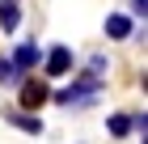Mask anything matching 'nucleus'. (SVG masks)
Instances as JSON below:
<instances>
[{"instance_id":"nucleus-2","label":"nucleus","mask_w":148,"mask_h":144,"mask_svg":"<svg viewBox=\"0 0 148 144\" xmlns=\"http://www.w3.org/2000/svg\"><path fill=\"white\" fill-rule=\"evenodd\" d=\"M72 68V51L68 47H51V55H47V76H68Z\"/></svg>"},{"instance_id":"nucleus-6","label":"nucleus","mask_w":148,"mask_h":144,"mask_svg":"<svg viewBox=\"0 0 148 144\" xmlns=\"http://www.w3.org/2000/svg\"><path fill=\"white\" fill-rule=\"evenodd\" d=\"M106 34H110V38H127V34H131V17L110 13V17H106Z\"/></svg>"},{"instance_id":"nucleus-5","label":"nucleus","mask_w":148,"mask_h":144,"mask_svg":"<svg viewBox=\"0 0 148 144\" xmlns=\"http://www.w3.org/2000/svg\"><path fill=\"white\" fill-rule=\"evenodd\" d=\"M17 21H21L17 4H13V0H0V30H4V34H13V30H17Z\"/></svg>"},{"instance_id":"nucleus-4","label":"nucleus","mask_w":148,"mask_h":144,"mask_svg":"<svg viewBox=\"0 0 148 144\" xmlns=\"http://www.w3.org/2000/svg\"><path fill=\"white\" fill-rule=\"evenodd\" d=\"M13 64H17V72H30V68L38 64V47H34V43L17 47V51H13Z\"/></svg>"},{"instance_id":"nucleus-7","label":"nucleus","mask_w":148,"mask_h":144,"mask_svg":"<svg viewBox=\"0 0 148 144\" xmlns=\"http://www.w3.org/2000/svg\"><path fill=\"white\" fill-rule=\"evenodd\" d=\"M9 123H17V127L30 132V136H42V119H38V114H9Z\"/></svg>"},{"instance_id":"nucleus-3","label":"nucleus","mask_w":148,"mask_h":144,"mask_svg":"<svg viewBox=\"0 0 148 144\" xmlns=\"http://www.w3.org/2000/svg\"><path fill=\"white\" fill-rule=\"evenodd\" d=\"M42 102H47V85H42V81H25V85H21V106L38 110Z\"/></svg>"},{"instance_id":"nucleus-8","label":"nucleus","mask_w":148,"mask_h":144,"mask_svg":"<svg viewBox=\"0 0 148 144\" xmlns=\"http://www.w3.org/2000/svg\"><path fill=\"white\" fill-rule=\"evenodd\" d=\"M17 81V64L13 59H0V85H13Z\"/></svg>"},{"instance_id":"nucleus-9","label":"nucleus","mask_w":148,"mask_h":144,"mask_svg":"<svg viewBox=\"0 0 148 144\" xmlns=\"http://www.w3.org/2000/svg\"><path fill=\"white\" fill-rule=\"evenodd\" d=\"M110 132L114 136H127V132H131V119H127V114H114V119H110Z\"/></svg>"},{"instance_id":"nucleus-10","label":"nucleus","mask_w":148,"mask_h":144,"mask_svg":"<svg viewBox=\"0 0 148 144\" xmlns=\"http://www.w3.org/2000/svg\"><path fill=\"white\" fill-rule=\"evenodd\" d=\"M131 9L140 13V21H144V9H148V0H131Z\"/></svg>"},{"instance_id":"nucleus-1","label":"nucleus","mask_w":148,"mask_h":144,"mask_svg":"<svg viewBox=\"0 0 148 144\" xmlns=\"http://www.w3.org/2000/svg\"><path fill=\"white\" fill-rule=\"evenodd\" d=\"M97 93H102V76H89L85 72V81H76L64 93H55V102L59 106H80V102H97Z\"/></svg>"}]
</instances>
